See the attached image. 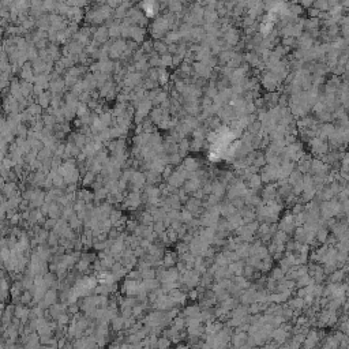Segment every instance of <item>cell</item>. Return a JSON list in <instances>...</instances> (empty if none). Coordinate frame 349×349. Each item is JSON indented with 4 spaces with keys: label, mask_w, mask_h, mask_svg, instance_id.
<instances>
[{
    "label": "cell",
    "mask_w": 349,
    "mask_h": 349,
    "mask_svg": "<svg viewBox=\"0 0 349 349\" xmlns=\"http://www.w3.org/2000/svg\"><path fill=\"white\" fill-rule=\"evenodd\" d=\"M179 161H180V154H177V153H172V154L169 156V164H170V165H176Z\"/></svg>",
    "instance_id": "cell-14"
},
{
    "label": "cell",
    "mask_w": 349,
    "mask_h": 349,
    "mask_svg": "<svg viewBox=\"0 0 349 349\" xmlns=\"http://www.w3.org/2000/svg\"><path fill=\"white\" fill-rule=\"evenodd\" d=\"M57 220H59V218H52V217H51L49 220L45 221V224H44V228L48 229V231H49V229H55V227L57 225Z\"/></svg>",
    "instance_id": "cell-10"
},
{
    "label": "cell",
    "mask_w": 349,
    "mask_h": 349,
    "mask_svg": "<svg viewBox=\"0 0 349 349\" xmlns=\"http://www.w3.org/2000/svg\"><path fill=\"white\" fill-rule=\"evenodd\" d=\"M169 345H170L169 338H165V337L158 338V348H168Z\"/></svg>",
    "instance_id": "cell-15"
},
{
    "label": "cell",
    "mask_w": 349,
    "mask_h": 349,
    "mask_svg": "<svg viewBox=\"0 0 349 349\" xmlns=\"http://www.w3.org/2000/svg\"><path fill=\"white\" fill-rule=\"evenodd\" d=\"M181 220L183 221H190V218H191V214L188 213V211H183V213H181Z\"/></svg>",
    "instance_id": "cell-19"
},
{
    "label": "cell",
    "mask_w": 349,
    "mask_h": 349,
    "mask_svg": "<svg viewBox=\"0 0 349 349\" xmlns=\"http://www.w3.org/2000/svg\"><path fill=\"white\" fill-rule=\"evenodd\" d=\"M112 327H113V329L116 330V331H119V330H121L123 327H124V316H115L113 319H112Z\"/></svg>",
    "instance_id": "cell-6"
},
{
    "label": "cell",
    "mask_w": 349,
    "mask_h": 349,
    "mask_svg": "<svg viewBox=\"0 0 349 349\" xmlns=\"http://www.w3.org/2000/svg\"><path fill=\"white\" fill-rule=\"evenodd\" d=\"M170 61H172V59H170L169 56H164V57H162V63H164V66H165V64H170Z\"/></svg>",
    "instance_id": "cell-20"
},
{
    "label": "cell",
    "mask_w": 349,
    "mask_h": 349,
    "mask_svg": "<svg viewBox=\"0 0 349 349\" xmlns=\"http://www.w3.org/2000/svg\"><path fill=\"white\" fill-rule=\"evenodd\" d=\"M40 104L44 105V107H46V105H48V95L46 94H41L40 95Z\"/></svg>",
    "instance_id": "cell-17"
},
{
    "label": "cell",
    "mask_w": 349,
    "mask_h": 349,
    "mask_svg": "<svg viewBox=\"0 0 349 349\" xmlns=\"http://www.w3.org/2000/svg\"><path fill=\"white\" fill-rule=\"evenodd\" d=\"M174 261H176V256H174L173 252H168V254L164 255V266H165L166 269L168 267H172V266H174Z\"/></svg>",
    "instance_id": "cell-5"
},
{
    "label": "cell",
    "mask_w": 349,
    "mask_h": 349,
    "mask_svg": "<svg viewBox=\"0 0 349 349\" xmlns=\"http://www.w3.org/2000/svg\"><path fill=\"white\" fill-rule=\"evenodd\" d=\"M95 180H97L95 179V173L91 172V170H89V172H86L83 176V186H90V184H93Z\"/></svg>",
    "instance_id": "cell-7"
},
{
    "label": "cell",
    "mask_w": 349,
    "mask_h": 349,
    "mask_svg": "<svg viewBox=\"0 0 349 349\" xmlns=\"http://www.w3.org/2000/svg\"><path fill=\"white\" fill-rule=\"evenodd\" d=\"M153 229L160 235V233H162V232H165L166 227H165V224H164V221H156L154 225H153Z\"/></svg>",
    "instance_id": "cell-9"
},
{
    "label": "cell",
    "mask_w": 349,
    "mask_h": 349,
    "mask_svg": "<svg viewBox=\"0 0 349 349\" xmlns=\"http://www.w3.org/2000/svg\"><path fill=\"white\" fill-rule=\"evenodd\" d=\"M166 81H168V74H166L165 71H161V73H160V82H161V83H165Z\"/></svg>",
    "instance_id": "cell-18"
},
{
    "label": "cell",
    "mask_w": 349,
    "mask_h": 349,
    "mask_svg": "<svg viewBox=\"0 0 349 349\" xmlns=\"http://www.w3.org/2000/svg\"><path fill=\"white\" fill-rule=\"evenodd\" d=\"M63 312H64L63 304H52V306L49 307V314L52 318H55V319H57Z\"/></svg>",
    "instance_id": "cell-3"
},
{
    "label": "cell",
    "mask_w": 349,
    "mask_h": 349,
    "mask_svg": "<svg viewBox=\"0 0 349 349\" xmlns=\"http://www.w3.org/2000/svg\"><path fill=\"white\" fill-rule=\"evenodd\" d=\"M160 180H161V174H160V172H157V170H154V169H149V172L146 173V181H148L149 184H154Z\"/></svg>",
    "instance_id": "cell-2"
},
{
    "label": "cell",
    "mask_w": 349,
    "mask_h": 349,
    "mask_svg": "<svg viewBox=\"0 0 349 349\" xmlns=\"http://www.w3.org/2000/svg\"><path fill=\"white\" fill-rule=\"evenodd\" d=\"M70 322V316H68V314H61V315L57 318V325H61V326H66V325Z\"/></svg>",
    "instance_id": "cell-11"
},
{
    "label": "cell",
    "mask_w": 349,
    "mask_h": 349,
    "mask_svg": "<svg viewBox=\"0 0 349 349\" xmlns=\"http://www.w3.org/2000/svg\"><path fill=\"white\" fill-rule=\"evenodd\" d=\"M78 310H79V307H78L75 303H70V304H68V312H70V314H77Z\"/></svg>",
    "instance_id": "cell-16"
},
{
    "label": "cell",
    "mask_w": 349,
    "mask_h": 349,
    "mask_svg": "<svg viewBox=\"0 0 349 349\" xmlns=\"http://www.w3.org/2000/svg\"><path fill=\"white\" fill-rule=\"evenodd\" d=\"M138 222L136 221H127V224H126V229H127L128 232H135L136 227H138Z\"/></svg>",
    "instance_id": "cell-13"
},
{
    "label": "cell",
    "mask_w": 349,
    "mask_h": 349,
    "mask_svg": "<svg viewBox=\"0 0 349 349\" xmlns=\"http://www.w3.org/2000/svg\"><path fill=\"white\" fill-rule=\"evenodd\" d=\"M141 285H142V288L145 289V290H154V289H157V288H160V286H161V281H160L158 278H149V280H143V282H141Z\"/></svg>",
    "instance_id": "cell-1"
},
{
    "label": "cell",
    "mask_w": 349,
    "mask_h": 349,
    "mask_svg": "<svg viewBox=\"0 0 349 349\" xmlns=\"http://www.w3.org/2000/svg\"><path fill=\"white\" fill-rule=\"evenodd\" d=\"M44 302H45V304L48 307H51L52 304H55V300H56V290H55L53 288L48 289L46 293H45V297H44Z\"/></svg>",
    "instance_id": "cell-4"
},
{
    "label": "cell",
    "mask_w": 349,
    "mask_h": 349,
    "mask_svg": "<svg viewBox=\"0 0 349 349\" xmlns=\"http://www.w3.org/2000/svg\"><path fill=\"white\" fill-rule=\"evenodd\" d=\"M59 241H60V235H57L56 232H51L49 233V237H48V244L51 245V247H56L57 244H59Z\"/></svg>",
    "instance_id": "cell-8"
},
{
    "label": "cell",
    "mask_w": 349,
    "mask_h": 349,
    "mask_svg": "<svg viewBox=\"0 0 349 349\" xmlns=\"http://www.w3.org/2000/svg\"><path fill=\"white\" fill-rule=\"evenodd\" d=\"M109 218H111V221L115 224L116 221H119V220L121 218V213H120V211H117V210H112V213H111V215H109Z\"/></svg>",
    "instance_id": "cell-12"
}]
</instances>
